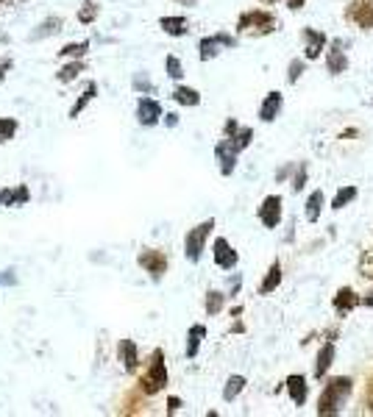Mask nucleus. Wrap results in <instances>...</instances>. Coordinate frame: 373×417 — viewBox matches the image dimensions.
<instances>
[{"label": "nucleus", "instance_id": "obj_22", "mask_svg": "<svg viewBox=\"0 0 373 417\" xmlns=\"http://www.w3.org/2000/svg\"><path fill=\"white\" fill-rule=\"evenodd\" d=\"M279 284H281V264H279V261H273L271 270H268V276H265V281L259 284V292H262V295H271Z\"/></svg>", "mask_w": 373, "mask_h": 417}, {"label": "nucleus", "instance_id": "obj_32", "mask_svg": "<svg viewBox=\"0 0 373 417\" xmlns=\"http://www.w3.org/2000/svg\"><path fill=\"white\" fill-rule=\"evenodd\" d=\"M220 309H223V292H209L206 295V312L209 315H220Z\"/></svg>", "mask_w": 373, "mask_h": 417}, {"label": "nucleus", "instance_id": "obj_2", "mask_svg": "<svg viewBox=\"0 0 373 417\" xmlns=\"http://www.w3.org/2000/svg\"><path fill=\"white\" fill-rule=\"evenodd\" d=\"M279 28V20L273 17L271 11H262V9H254V11H242L237 20V31L239 33H251V36H265Z\"/></svg>", "mask_w": 373, "mask_h": 417}, {"label": "nucleus", "instance_id": "obj_38", "mask_svg": "<svg viewBox=\"0 0 373 417\" xmlns=\"http://www.w3.org/2000/svg\"><path fill=\"white\" fill-rule=\"evenodd\" d=\"M301 75H304V62H293V65H290V75H287V81H290V84H296Z\"/></svg>", "mask_w": 373, "mask_h": 417}, {"label": "nucleus", "instance_id": "obj_27", "mask_svg": "<svg viewBox=\"0 0 373 417\" xmlns=\"http://www.w3.org/2000/svg\"><path fill=\"white\" fill-rule=\"evenodd\" d=\"M242 386H245V379L242 376H232L226 381V389H223V401H234L239 392H242Z\"/></svg>", "mask_w": 373, "mask_h": 417}, {"label": "nucleus", "instance_id": "obj_13", "mask_svg": "<svg viewBox=\"0 0 373 417\" xmlns=\"http://www.w3.org/2000/svg\"><path fill=\"white\" fill-rule=\"evenodd\" d=\"M215 264L217 267H223V270H232L234 264H237V254H234V248L220 237V239H215Z\"/></svg>", "mask_w": 373, "mask_h": 417}, {"label": "nucleus", "instance_id": "obj_35", "mask_svg": "<svg viewBox=\"0 0 373 417\" xmlns=\"http://www.w3.org/2000/svg\"><path fill=\"white\" fill-rule=\"evenodd\" d=\"M95 17H98V6H95V3H84L81 11H78V20H81V23H92Z\"/></svg>", "mask_w": 373, "mask_h": 417}, {"label": "nucleus", "instance_id": "obj_15", "mask_svg": "<svg viewBox=\"0 0 373 417\" xmlns=\"http://www.w3.org/2000/svg\"><path fill=\"white\" fill-rule=\"evenodd\" d=\"M117 353H120V362H123V367H126L129 373H134L136 364H139V356H136V345H134V342H131V340H120Z\"/></svg>", "mask_w": 373, "mask_h": 417}, {"label": "nucleus", "instance_id": "obj_10", "mask_svg": "<svg viewBox=\"0 0 373 417\" xmlns=\"http://www.w3.org/2000/svg\"><path fill=\"white\" fill-rule=\"evenodd\" d=\"M136 117H139L142 126H156L159 117H162V106H159L153 97H142V100L136 103Z\"/></svg>", "mask_w": 373, "mask_h": 417}, {"label": "nucleus", "instance_id": "obj_46", "mask_svg": "<svg viewBox=\"0 0 373 417\" xmlns=\"http://www.w3.org/2000/svg\"><path fill=\"white\" fill-rule=\"evenodd\" d=\"M360 303H368V306H373V292H371V295H368V298H365V300L360 298Z\"/></svg>", "mask_w": 373, "mask_h": 417}, {"label": "nucleus", "instance_id": "obj_41", "mask_svg": "<svg viewBox=\"0 0 373 417\" xmlns=\"http://www.w3.org/2000/svg\"><path fill=\"white\" fill-rule=\"evenodd\" d=\"M134 87H136V90H145V92H151V81H148L145 75H136V78H134Z\"/></svg>", "mask_w": 373, "mask_h": 417}, {"label": "nucleus", "instance_id": "obj_28", "mask_svg": "<svg viewBox=\"0 0 373 417\" xmlns=\"http://www.w3.org/2000/svg\"><path fill=\"white\" fill-rule=\"evenodd\" d=\"M78 72H84V65H81V62H72V65L62 67V70L56 72V78H59L62 84H70V81H75V78H78Z\"/></svg>", "mask_w": 373, "mask_h": 417}, {"label": "nucleus", "instance_id": "obj_25", "mask_svg": "<svg viewBox=\"0 0 373 417\" xmlns=\"http://www.w3.org/2000/svg\"><path fill=\"white\" fill-rule=\"evenodd\" d=\"M62 28V20L59 17H50V20H45L34 33H31V39H42V36H53V33H59Z\"/></svg>", "mask_w": 373, "mask_h": 417}, {"label": "nucleus", "instance_id": "obj_12", "mask_svg": "<svg viewBox=\"0 0 373 417\" xmlns=\"http://www.w3.org/2000/svg\"><path fill=\"white\" fill-rule=\"evenodd\" d=\"M281 106H284L281 92H268V97H265L262 106H259V120H262V123H273V120L279 117Z\"/></svg>", "mask_w": 373, "mask_h": 417}, {"label": "nucleus", "instance_id": "obj_5", "mask_svg": "<svg viewBox=\"0 0 373 417\" xmlns=\"http://www.w3.org/2000/svg\"><path fill=\"white\" fill-rule=\"evenodd\" d=\"M345 17H348V23H354L365 31H373V0H351L345 9Z\"/></svg>", "mask_w": 373, "mask_h": 417}, {"label": "nucleus", "instance_id": "obj_7", "mask_svg": "<svg viewBox=\"0 0 373 417\" xmlns=\"http://www.w3.org/2000/svg\"><path fill=\"white\" fill-rule=\"evenodd\" d=\"M220 45H226V48H234V45H237V39H234V36H229V33L204 36V39H201V45H198V50H201V53H198V56H201V62H206V59H215Z\"/></svg>", "mask_w": 373, "mask_h": 417}, {"label": "nucleus", "instance_id": "obj_20", "mask_svg": "<svg viewBox=\"0 0 373 417\" xmlns=\"http://www.w3.org/2000/svg\"><path fill=\"white\" fill-rule=\"evenodd\" d=\"M204 337H206V328L201 325V323L190 328V334H187V356H190V359H195V356H198V348H201Z\"/></svg>", "mask_w": 373, "mask_h": 417}, {"label": "nucleus", "instance_id": "obj_23", "mask_svg": "<svg viewBox=\"0 0 373 417\" xmlns=\"http://www.w3.org/2000/svg\"><path fill=\"white\" fill-rule=\"evenodd\" d=\"M320 209H323V193L318 190V193L309 195V200H306V220L315 223L320 217Z\"/></svg>", "mask_w": 373, "mask_h": 417}, {"label": "nucleus", "instance_id": "obj_34", "mask_svg": "<svg viewBox=\"0 0 373 417\" xmlns=\"http://www.w3.org/2000/svg\"><path fill=\"white\" fill-rule=\"evenodd\" d=\"M360 270H362V276H365L368 281H373V248H368V251L362 254V259H360Z\"/></svg>", "mask_w": 373, "mask_h": 417}, {"label": "nucleus", "instance_id": "obj_49", "mask_svg": "<svg viewBox=\"0 0 373 417\" xmlns=\"http://www.w3.org/2000/svg\"><path fill=\"white\" fill-rule=\"evenodd\" d=\"M3 3H6V0H0V6H3Z\"/></svg>", "mask_w": 373, "mask_h": 417}, {"label": "nucleus", "instance_id": "obj_14", "mask_svg": "<svg viewBox=\"0 0 373 417\" xmlns=\"http://www.w3.org/2000/svg\"><path fill=\"white\" fill-rule=\"evenodd\" d=\"M304 42H306V59H318L320 50L326 48V33L315 31V28H304Z\"/></svg>", "mask_w": 373, "mask_h": 417}, {"label": "nucleus", "instance_id": "obj_17", "mask_svg": "<svg viewBox=\"0 0 373 417\" xmlns=\"http://www.w3.org/2000/svg\"><path fill=\"white\" fill-rule=\"evenodd\" d=\"M357 306H360V295H357L351 287H342L337 295H335V309L342 312V315L351 312V309H357Z\"/></svg>", "mask_w": 373, "mask_h": 417}, {"label": "nucleus", "instance_id": "obj_37", "mask_svg": "<svg viewBox=\"0 0 373 417\" xmlns=\"http://www.w3.org/2000/svg\"><path fill=\"white\" fill-rule=\"evenodd\" d=\"M362 404H365V409L373 415V373L371 379H368V384H365V395H362Z\"/></svg>", "mask_w": 373, "mask_h": 417}, {"label": "nucleus", "instance_id": "obj_8", "mask_svg": "<svg viewBox=\"0 0 373 417\" xmlns=\"http://www.w3.org/2000/svg\"><path fill=\"white\" fill-rule=\"evenodd\" d=\"M215 156H217V161H220V173H223V175H232V173H234L239 151L234 148V145H232V139H223V142H217V148H215Z\"/></svg>", "mask_w": 373, "mask_h": 417}, {"label": "nucleus", "instance_id": "obj_9", "mask_svg": "<svg viewBox=\"0 0 373 417\" xmlns=\"http://www.w3.org/2000/svg\"><path fill=\"white\" fill-rule=\"evenodd\" d=\"M259 220L265 228H276L281 223V197L279 195H268L259 206Z\"/></svg>", "mask_w": 373, "mask_h": 417}, {"label": "nucleus", "instance_id": "obj_30", "mask_svg": "<svg viewBox=\"0 0 373 417\" xmlns=\"http://www.w3.org/2000/svg\"><path fill=\"white\" fill-rule=\"evenodd\" d=\"M354 197H357V187H345V190H340V193L335 195V200H332V209H342V206H348Z\"/></svg>", "mask_w": 373, "mask_h": 417}, {"label": "nucleus", "instance_id": "obj_16", "mask_svg": "<svg viewBox=\"0 0 373 417\" xmlns=\"http://www.w3.org/2000/svg\"><path fill=\"white\" fill-rule=\"evenodd\" d=\"M326 67H329V72H332V75L345 72L348 59H345V53H342V42H335V45H332V50H329V56H326Z\"/></svg>", "mask_w": 373, "mask_h": 417}, {"label": "nucleus", "instance_id": "obj_24", "mask_svg": "<svg viewBox=\"0 0 373 417\" xmlns=\"http://www.w3.org/2000/svg\"><path fill=\"white\" fill-rule=\"evenodd\" d=\"M173 97H175L181 106H198V103H201V95H198L195 90H190V87H175Z\"/></svg>", "mask_w": 373, "mask_h": 417}, {"label": "nucleus", "instance_id": "obj_33", "mask_svg": "<svg viewBox=\"0 0 373 417\" xmlns=\"http://www.w3.org/2000/svg\"><path fill=\"white\" fill-rule=\"evenodd\" d=\"M251 136H254V131H251V129H242V131H237L234 136H229V139H232V145H234L237 151H245V148L251 145Z\"/></svg>", "mask_w": 373, "mask_h": 417}, {"label": "nucleus", "instance_id": "obj_47", "mask_svg": "<svg viewBox=\"0 0 373 417\" xmlns=\"http://www.w3.org/2000/svg\"><path fill=\"white\" fill-rule=\"evenodd\" d=\"M181 3H187V6H195V0H181Z\"/></svg>", "mask_w": 373, "mask_h": 417}, {"label": "nucleus", "instance_id": "obj_18", "mask_svg": "<svg viewBox=\"0 0 373 417\" xmlns=\"http://www.w3.org/2000/svg\"><path fill=\"white\" fill-rule=\"evenodd\" d=\"M287 392H290V401L296 406H304L306 404V379L304 376H290L287 379Z\"/></svg>", "mask_w": 373, "mask_h": 417}, {"label": "nucleus", "instance_id": "obj_39", "mask_svg": "<svg viewBox=\"0 0 373 417\" xmlns=\"http://www.w3.org/2000/svg\"><path fill=\"white\" fill-rule=\"evenodd\" d=\"M17 284V276H14V270H3L0 273V289L3 287H14Z\"/></svg>", "mask_w": 373, "mask_h": 417}, {"label": "nucleus", "instance_id": "obj_48", "mask_svg": "<svg viewBox=\"0 0 373 417\" xmlns=\"http://www.w3.org/2000/svg\"><path fill=\"white\" fill-rule=\"evenodd\" d=\"M262 3H276V0H262Z\"/></svg>", "mask_w": 373, "mask_h": 417}, {"label": "nucleus", "instance_id": "obj_44", "mask_svg": "<svg viewBox=\"0 0 373 417\" xmlns=\"http://www.w3.org/2000/svg\"><path fill=\"white\" fill-rule=\"evenodd\" d=\"M237 120H229V123H226V134H229V136H234V134H237Z\"/></svg>", "mask_w": 373, "mask_h": 417}, {"label": "nucleus", "instance_id": "obj_26", "mask_svg": "<svg viewBox=\"0 0 373 417\" xmlns=\"http://www.w3.org/2000/svg\"><path fill=\"white\" fill-rule=\"evenodd\" d=\"M95 92H98V84H90V87L84 90V95H81L78 100H75V106L70 109V117H78V114L84 112V106H87V103H90V100L95 97Z\"/></svg>", "mask_w": 373, "mask_h": 417}, {"label": "nucleus", "instance_id": "obj_4", "mask_svg": "<svg viewBox=\"0 0 373 417\" xmlns=\"http://www.w3.org/2000/svg\"><path fill=\"white\" fill-rule=\"evenodd\" d=\"M212 228H215V220H204V223L195 225V228L187 234V239H184V256L190 259V261H198V259H201Z\"/></svg>", "mask_w": 373, "mask_h": 417}, {"label": "nucleus", "instance_id": "obj_36", "mask_svg": "<svg viewBox=\"0 0 373 417\" xmlns=\"http://www.w3.org/2000/svg\"><path fill=\"white\" fill-rule=\"evenodd\" d=\"M168 75H170V78H181V75H184L181 62H178L175 56H168Z\"/></svg>", "mask_w": 373, "mask_h": 417}, {"label": "nucleus", "instance_id": "obj_21", "mask_svg": "<svg viewBox=\"0 0 373 417\" xmlns=\"http://www.w3.org/2000/svg\"><path fill=\"white\" fill-rule=\"evenodd\" d=\"M159 26H162V31L170 33V36H184V33L190 31L184 17H162Z\"/></svg>", "mask_w": 373, "mask_h": 417}, {"label": "nucleus", "instance_id": "obj_43", "mask_svg": "<svg viewBox=\"0 0 373 417\" xmlns=\"http://www.w3.org/2000/svg\"><path fill=\"white\" fill-rule=\"evenodd\" d=\"M9 70H11V62H9V59H3V62H0V81L6 78V72H9Z\"/></svg>", "mask_w": 373, "mask_h": 417}, {"label": "nucleus", "instance_id": "obj_6", "mask_svg": "<svg viewBox=\"0 0 373 417\" xmlns=\"http://www.w3.org/2000/svg\"><path fill=\"white\" fill-rule=\"evenodd\" d=\"M136 261H139V267H145V270L151 273V278H153V281H159V278L168 273V256H165L162 251L145 248V251L136 256Z\"/></svg>", "mask_w": 373, "mask_h": 417}, {"label": "nucleus", "instance_id": "obj_42", "mask_svg": "<svg viewBox=\"0 0 373 417\" xmlns=\"http://www.w3.org/2000/svg\"><path fill=\"white\" fill-rule=\"evenodd\" d=\"M178 409H181V401H178V398H170V401H168V412H170V415H175Z\"/></svg>", "mask_w": 373, "mask_h": 417}, {"label": "nucleus", "instance_id": "obj_1", "mask_svg": "<svg viewBox=\"0 0 373 417\" xmlns=\"http://www.w3.org/2000/svg\"><path fill=\"white\" fill-rule=\"evenodd\" d=\"M351 395V379L348 376H335L329 379L323 392H320V401H318V415H337L342 401Z\"/></svg>", "mask_w": 373, "mask_h": 417}, {"label": "nucleus", "instance_id": "obj_31", "mask_svg": "<svg viewBox=\"0 0 373 417\" xmlns=\"http://www.w3.org/2000/svg\"><path fill=\"white\" fill-rule=\"evenodd\" d=\"M14 134H17V120H11V117H0V142L14 139Z\"/></svg>", "mask_w": 373, "mask_h": 417}, {"label": "nucleus", "instance_id": "obj_29", "mask_svg": "<svg viewBox=\"0 0 373 417\" xmlns=\"http://www.w3.org/2000/svg\"><path fill=\"white\" fill-rule=\"evenodd\" d=\"M87 50H90V42H75V45H65V48L59 50V56H65V59H67V56H72V59H81Z\"/></svg>", "mask_w": 373, "mask_h": 417}, {"label": "nucleus", "instance_id": "obj_11", "mask_svg": "<svg viewBox=\"0 0 373 417\" xmlns=\"http://www.w3.org/2000/svg\"><path fill=\"white\" fill-rule=\"evenodd\" d=\"M28 200H31V193H28L26 184H20V187H9V190H0V206L14 209V206H23V203H28Z\"/></svg>", "mask_w": 373, "mask_h": 417}, {"label": "nucleus", "instance_id": "obj_3", "mask_svg": "<svg viewBox=\"0 0 373 417\" xmlns=\"http://www.w3.org/2000/svg\"><path fill=\"white\" fill-rule=\"evenodd\" d=\"M168 386V367H165V353L153 351L151 356V364H148V373L139 379V389L145 395H156Z\"/></svg>", "mask_w": 373, "mask_h": 417}, {"label": "nucleus", "instance_id": "obj_40", "mask_svg": "<svg viewBox=\"0 0 373 417\" xmlns=\"http://www.w3.org/2000/svg\"><path fill=\"white\" fill-rule=\"evenodd\" d=\"M304 184H306V164H301V170H298L296 178H293V190L298 193V190H304Z\"/></svg>", "mask_w": 373, "mask_h": 417}, {"label": "nucleus", "instance_id": "obj_19", "mask_svg": "<svg viewBox=\"0 0 373 417\" xmlns=\"http://www.w3.org/2000/svg\"><path fill=\"white\" fill-rule=\"evenodd\" d=\"M335 342H326L323 345V351L318 353V362H315V376L320 379V376H326L329 373V367H332V362H335Z\"/></svg>", "mask_w": 373, "mask_h": 417}, {"label": "nucleus", "instance_id": "obj_45", "mask_svg": "<svg viewBox=\"0 0 373 417\" xmlns=\"http://www.w3.org/2000/svg\"><path fill=\"white\" fill-rule=\"evenodd\" d=\"M287 6H290L293 11H298V9H304L306 6V0H287Z\"/></svg>", "mask_w": 373, "mask_h": 417}]
</instances>
